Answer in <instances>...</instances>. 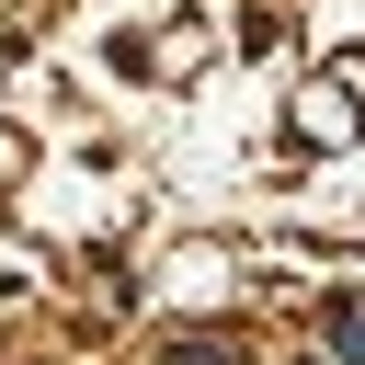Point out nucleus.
<instances>
[{"label": "nucleus", "instance_id": "1", "mask_svg": "<svg viewBox=\"0 0 365 365\" xmlns=\"http://www.w3.org/2000/svg\"><path fill=\"white\" fill-rule=\"evenodd\" d=\"M319 342H331L342 365H365V308H354V297H331V308H319Z\"/></svg>", "mask_w": 365, "mask_h": 365}, {"label": "nucleus", "instance_id": "2", "mask_svg": "<svg viewBox=\"0 0 365 365\" xmlns=\"http://www.w3.org/2000/svg\"><path fill=\"white\" fill-rule=\"evenodd\" d=\"M171 365H240V342H171Z\"/></svg>", "mask_w": 365, "mask_h": 365}]
</instances>
